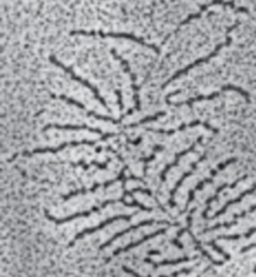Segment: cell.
Returning <instances> with one entry per match:
<instances>
[{"label":"cell","mask_w":256,"mask_h":277,"mask_svg":"<svg viewBox=\"0 0 256 277\" xmlns=\"http://www.w3.org/2000/svg\"><path fill=\"white\" fill-rule=\"evenodd\" d=\"M225 91H236L238 92V93H240L244 99L247 100V102H250V95L248 92L246 90H243L242 88H240V87H236V86H231V85H227V86H224V87H221V89L220 91H218V92H214V93H211L210 95H198L196 97H190V99H188L187 101L185 102H179V103H172L170 101V97L171 96H173L175 94H179L181 90H176L174 92H172V93H169L166 97V103L168 104V105H174V106H182V105H188V106H191L193 103H196V102H200V101H210V100H213L215 99V97H218L223 92Z\"/></svg>","instance_id":"6da1fadb"},{"label":"cell","mask_w":256,"mask_h":277,"mask_svg":"<svg viewBox=\"0 0 256 277\" xmlns=\"http://www.w3.org/2000/svg\"><path fill=\"white\" fill-rule=\"evenodd\" d=\"M239 24H240V22H236L234 25H231L230 27L227 28V32H226V42H225V43L219 44V45L216 46L215 49L211 52V53L208 54L207 56H203V57H201V59H198L197 61L191 63V64H189L188 66H186L184 69H181V71H179L178 73H175L172 77H171L169 80H167V82L162 85V88H166V87H167L170 83H172L173 80L178 79L180 76H182V75H184V74H186V73H188V72L190 71V69H192L193 67H196V66H198V65H200V64H202V63H206V62L210 61L211 59H213L214 56L218 55V53L221 50V48H224L225 46H228V45L231 44L232 39H231V37L229 36V34H230L232 31H234V30H236V28L239 26Z\"/></svg>","instance_id":"7a4b0ae2"},{"label":"cell","mask_w":256,"mask_h":277,"mask_svg":"<svg viewBox=\"0 0 256 277\" xmlns=\"http://www.w3.org/2000/svg\"><path fill=\"white\" fill-rule=\"evenodd\" d=\"M71 35H84V36H100V37H111V38H124V39H128V40H132V42L136 43V44H140L141 46H144V47L151 49L155 52H159V48L156 47L155 45H151V44H147L145 43L143 39H141L139 37H136L135 35H131V34H126V33H104L102 31H92V32H85V31H73L71 32Z\"/></svg>","instance_id":"3957f363"},{"label":"cell","mask_w":256,"mask_h":277,"mask_svg":"<svg viewBox=\"0 0 256 277\" xmlns=\"http://www.w3.org/2000/svg\"><path fill=\"white\" fill-rule=\"evenodd\" d=\"M124 201H126V200H124L123 196H122V198H120V199H110V200L104 201V203L102 204V205H100V206H95V207H93L91 210L83 211V212H78V213H73V215L68 216V217L63 218V219H58V218H55V217H52V216L50 215L48 210H44V216H45V218L48 219V220L54 222L55 224H63V223H66V222H70V221H72V220H75V219H77V218L90 217L91 215H92L93 212H98V211H100L101 209H103V208L107 207L108 205H110V204L124 203Z\"/></svg>","instance_id":"277c9868"},{"label":"cell","mask_w":256,"mask_h":277,"mask_svg":"<svg viewBox=\"0 0 256 277\" xmlns=\"http://www.w3.org/2000/svg\"><path fill=\"white\" fill-rule=\"evenodd\" d=\"M213 5H223V7H230L231 9H234L236 11H238V12H243V13H249V11L248 9L246 8H238L236 7V4L234 1H225V0H213V1L211 2H209L207 4H203L201 5L200 8H199V11L197 13L195 14H190L188 17H186V19L183 21V22H181V24L178 26V28L174 31V34L178 33L180 30H181V27L182 26H184V25H187L188 23H190L192 20H196V19H199V17H201V14L206 11L207 9L209 8H211L213 7Z\"/></svg>","instance_id":"5b68a950"},{"label":"cell","mask_w":256,"mask_h":277,"mask_svg":"<svg viewBox=\"0 0 256 277\" xmlns=\"http://www.w3.org/2000/svg\"><path fill=\"white\" fill-rule=\"evenodd\" d=\"M50 61L53 63L54 65H56V66H59V67H61L62 69H63V71H65L67 74H70L71 75V77L73 79V80H76V82H78V83H80L81 85H83L84 87H87V88H89L91 91L93 92V94H94V96H95V99L98 100L102 105H103L105 108H107L108 109V106H107V104H106V102H105V100L103 99V97L101 96V94H100V92H99V90L95 88L94 86H92L91 85L89 82H87V80H84V79H82V78H80L79 76H77V75L73 72V69L72 68H70V67H67V66H65L63 63H61L60 61H58L56 60V57L55 56H53V55H51L50 56Z\"/></svg>","instance_id":"8992f818"},{"label":"cell","mask_w":256,"mask_h":277,"mask_svg":"<svg viewBox=\"0 0 256 277\" xmlns=\"http://www.w3.org/2000/svg\"><path fill=\"white\" fill-rule=\"evenodd\" d=\"M131 219H132V216L131 215H119V216H115V217H111L110 219H106L105 221H103L102 223H100L99 225H96V227H93V228H88V229H84L82 230L80 233H78L76 235V237L73 238V240L71 242L70 246H73V244L78 240V239H80V238H83L85 235H89V234H93L95 232H98V231L102 230V229H104L105 227H107V225H110L111 224L112 222H116L118 220H124V221H130Z\"/></svg>","instance_id":"52a82bcc"},{"label":"cell","mask_w":256,"mask_h":277,"mask_svg":"<svg viewBox=\"0 0 256 277\" xmlns=\"http://www.w3.org/2000/svg\"><path fill=\"white\" fill-rule=\"evenodd\" d=\"M236 160H237L236 158H230V159H228V160H226L225 163H221V164H219L218 168H216V169H214V170H212V171H211V177H210V178H206V179H204V180H202V181L199 182V183L197 184V185H196V187H195V188H193V189H190V190H189V193H188V199H187V203H186V207H185L184 211H186L187 209H188V207H189L190 203H191V201L193 200V198H195V193L197 192V190H200V189H202V188H203V186L206 185V184H208V183H212V182H213V178H214L216 175H218V172H219V171L223 170L224 168H226V167L228 166V165H230V164H234Z\"/></svg>","instance_id":"ba28073f"},{"label":"cell","mask_w":256,"mask_h":277,"mask_svg":"<svg viewBox=\"0 0 256 277\" xmlns=\"http://www.w3.org/2000/svg\"><path fill=\"white\" fill-rule=\"evenodd\" d=\"M95 143H96V141H92V140H82V141H72V142H65V143H62L61 145H60V146H58V147L36 148V149H34V151H33V152H31V153L24 152V153H23V155H24V156H28V157H31V156L35 155V154H42V153H58V152H61L62 149L66 148L67 146H72V147L80 146V145H90V146H93Z\"/></svg>","instance_id":"9c48e42d"},{"label":"cell","mask_w":256,"mask_h":277,"mask_svg":"<svg viewBox=\"0 0 256 277\" xmlns=\"http://www.w3.org/2000/svg\"><path fill=\"white\" fill-rule=\"evenodd\" d=\"M111 52V54L112 56L115 57V59L117 61H119L122 64L123 68H124V71H126L129 75H130V78H131V82H132V84H131V87H132V89L134 91V101H135V109L136 111H141V100H140V95H139V91H140V88L138 86H136L135 84V80H136V77H135V75L132 73V71L130 69V66H129V63L123 59V57H121L120 55H119L116 50L115 49H111L110 50Z\"/></svg>","instance_id":"30bf717a"},{"label":"cell","mask_w":256,"mask_h":277,"mask_svg":"<svg viewBox=\"0 0 256 277\" xmlns=\"http://www.w3.org/2000/svg\"><path fill=\"white\" fill-rule=\"evenodd\" d=\"M207 158V153H204L200 158H199L197 161H195V163H192L191 164V166H190V170L189 171H187V172H185L183 176L181 177V179L180 180L178 181V183L175 184V186L172 188V190H171L170 192V200H169V204H170V207H172V208H174L175 206H176V203H175V200H174V197H175V194H176V192H178L179 190V188L181 187V185H182V183H183L187 178H188L189 176H191L192 173H193V171H195L196 169H197V166L201 163V161H203L204 159Z\"/></svg>","instance_id":"8fae6325"},{"label":"cell","mask_w":256,"mask_h":277,"mask_svg":"<svg viewBox=\"0 0 256 277\" xmlns=\"http://www.w3.org/2000/svg\"><path fill=\"white\" fill-rule=\"evenodd\" d=\"M203 126V127H206V128L208 130H211L212 132H214V134H218L219 130L218 129H215L213 128L212 126H210L209 124L207 123H201L200 120H195V121H192V123L190 124H183V125H181L179 128H176V129H172V130H162V129H150L148 128L147 129V131H151V132H157V134H163V135H174L175 132H178V131H183L185 130L186 128H189V127H196V126Z\"/></svg>","instance_id":"7c38bea8"},{"label":"cell","mask_w":256,"mask_h":277,"mask_svg":"<svg viewBox=\"0 0 256 277\" xmlns=\"http://www.w3.org/2000/svg\"><path fill=\"white\" fill-rule=\"evenodd\" d=\"M166 232H167V229H161V230L156 231V232H153V233H151V234H147V235L144 236L143 238H141V239L136 240V241H134V242H130V244L127 245L126 247L118 248L117 250H115V251L112 252V257H117V256L120 255L121 252H127V251H129L130 249H132V248L138 247V246L143 244V242H145V241H147V240H149V239H151V238H153V237H156V236L162 235V234H164Z\"/></svg>","instance_id":"4fadbf2b"},{"label":"cell","mask_w":256,"mask_h":277,"mask_svg":"<svg viewBox=\"0 0 256 277\" xmlns=\"http://www.w3.org/2000/svg\"><path fill=\"white\" fill-rule=\"evenodd\" d=\"M202 141V137H199L198 138V140L192 144L191 146H189L188 148L187 149H184V151H182V152H180V153H178V154H175V158H174V160L172 161V163L171 164H168L166 167H164V169L162 170V172H161V176H160V178H161V181L162 182H164L166 181V178H167V173L170 171V169L171 168H173V167H176L179 165V161H180V158L182 157V156H185V155H187L188 153H190V152H192L193 149H195V147H196V145L198 143H200Z\"/></svg>","instance_id":"5bb4252c"},{"label":"cell","mask_w":256,"mask_h":277,"mask_svg":"<svg viewBox=\"0 0 256 277\" xmlns=\"http://www.w3.org/2000/svg\"><path fill=\"white\" fill-rule=\"evenodd\" d=\"M153 223H155V220H144V221H141V222H140V223H138V224L132 225V227H129L128 229L123 230V231H121V232H119V233H117V234L113 235L110 239H108L107 241H105L104 244L100 247V250H103V249H105L106 247H108V246H110V244H112V242L115 241L116 239H118L119 237H121V236H123V235L128 234L129 232H131V231L138 230V229H140V228H142V227H147V225H151V224H153Z\"/></svg>","instance_id":"9a60e30c"},{"label":"cell","mask_w":256,"mask_h":277,"mask_svg":"<svg viewBox=\"0 0 256 277\" xmlns=\"http://www.w3.org/2000/svg\"><path fill=\"white\" fill-rule=\"evenodd\" d=\"M51 128H54V129H59V130H88L90 132H94V134H98L101 137L103 136L104 134L102 132V130L100 129H96V128H91L89 126H73V125H64V126H61V125H48L45 126L44 128L42 129V131H47Z\"/></svg>","instance_id":"2e32d148"},{"label":"cell","mask_w":256,"mask_h":277,"mask_svg":"<svg viewBox=\"0 0 256 277\" xmlns=\"http://www.w3.org/2000/svg\"><path fill=\"white\" fill-rule=\"evenodd\" d=\"M255 190H256V184H254V185H253L251 188H249V189H247V190H244L243 193L240 194V196H239V197H237V198H235V199H231V200H229V201H227V203L224 205V207L221 208L220 210H219L218 212H216L213 217L209 218V220H213V219L218 218V217H219V216H221V215H224V213L226 212V210L228 209V208H229L231 205L237 204V203H240V201H241L244 197H246L247 195H250V194L254 193Z\"/></svg>","instance_id":"e0dca14e"},{"label":"cell","mask_w":256,"mask_h":277,"mask_svg":"<svg viewBox=\"0 0 256 277\" xmlns=\"http://www.w3.org/2000/svg\"><path fill=\"white\" fill-rule=\"evenodd\" d=\"M193 259H196V257L192 258V259L189 258V257H183V258H179V259H175V260H163V261L157 263V262H153L151 259L146 258L144 261L151 264L152 268L157 270L159 267H163V265H176V264H180V263H183V262H188V261H190V260H193Z\"/></svg>","instance_id":"ac0fdd59"},{"label":"cell","mask_w":256,"mask_h":277,"mask_svg":"<svg viewBox=\"0 0 256 277\" xmlns=\"http://www.w3.org/2000/svg\"><path fill=\"white\" fill-rule=\"evenodd\" d=\"M229 186H230V185H228V184H227V183H224L223 185H220L218 189H216L215 194H214L213 196H211V197H210V198L207 200V203H206V205H207V209L202 212V217H203V219H206V220L208 219V212H209L210 209H211V204L213 203V201L219 199V193L221 192V190L225 189L226 187H229Z\"/></svg>","instance_id":"d6986e66"},{"label":"cell","mask_w":256,"mask_h":277,"mask_svg":"<svg viewBox=\"0 0 256 277\" xmlns=\"http://www.w3.org/2000/svg\"><path fill=\"white\" fill-rule=\"evenodd\" d=\"M84 111L87 112V115H88V116H92V117H94V118H96V119H100V120L110 121V123H112V124H120L121 121H122V119H123V117L128 116V114H126V115H121L120 118H119V119H115V118L110 117V116H103V115L96 114V113H95V112H93V111H88L87 108H85Z\"/></svg>","instance_id":"ffe728a7"},{"label":"cell","mask_w":256,"mask_h":277,"mask_svg":"<svg viewBox=\"0 0 256 277\" xmlns=\"http://www.w3.org/2000/svg\"><path fill=\"white\" fill-rule=\"evenodd\" d=\"M166 115V113L164 112H158L157 114L155 115H152V116H147L143 119H141L140 121H138V123H134V124H130L127 126V128H134V127H138L139 125H143V124H146V123H150V121H155L157 120L159 117H162Z\"/></svg>","instance_id":"44dd1931"},{"label":"cell","mask_w":256,"mask_h":277,"mask_svg":"<svg viewBox=\"0 0 256 277\" xmlns=\"http://www.w3.org/2000/svg\"><path fill=\"white\" fill-rule=\"evenodd\" d=\"M108 163H110V160H108L107 163H105V164H100V163H96L95 160H92V161H91V164H90V165H87V164L84 163V160H80L78 164H73V166H82V167H83V169H88L90 166H95L96 168H99V169H101V170H105V169H107V165H108Z\"/></svg>","instance_id":"7402d4cb"},{"label":"cell","mask_w":256,"mask_h":277,"mask_svg":"<svg viewBox=\"0 0 256 277\" xmlns=\"http://www.w3.org/2000/svg\"><path fill=\"white\" fill-rule=\"evenodd\" d=\"M196 249H197L198 251H200V252H201V255L206 257L207 259H209V260H210V262H212L213 264H215V265H221V264H224L223 261H216V260H214V259L212 258V256H210V253H209L208 251H206V250L203 249V248L201 247V245H196Z\"/></svg>","instance_id":"603a6c76"},{"label":"cell","mask_w":256,"mask_h":277,"mask_svg":"<svg viewBox=\"0 0 256 277\" xmlns=\"http://www.w3.org/2000/svg\"><path fill=\"white\" fill-rule=\"evenodd\" d=\"M185 232H187V228L186 229H181L178 232V234H176V237L172 240V244L175 245V247H178L179 249H181V250L184 249V245L180 241V238H181V236L183 235Z\"/></svg>","instance_id":"cb8c5ba5"},{"label":"cell","mask_w":256,"mask_h":277,"mask_svg":"<svg viewBox=\"0 0 256 277\" xmlns=\"http://www.w3.org/2000/svg\"><path fill=\"white\" fill-rule=\"evenodd\" d=\"M209 245H210V246H211V247L213 248V249H214V250H215L216 252H219V255H221V256H223V257L225 258V260H229V259H230V256L228 255V253H227V252H225V251H224L223 249H221V248H220V247H219L218 245H216V244H215V240H211V241H210V242H209Z\"/></svg>","instance_id":"d4e9b609"},{"label":"cell","mask_w":256,"mask_h":277,"mask_svg":"<svg viewBox=\"0 0 256 277\" xmlns=\"http://www.w3.org/2000/svg\"><path fill=\"white\" fill-rule=\"evenodd\" d=\"M191 270L192 269H182V270L178 271V272H174L171 275H168V276L167 275H160L159 277H178L181 274H188L189 272H191Z\"/></svg>","instance_id":"484cf974"},{"label":"cell","mask_w":256,"mask_h":277,"mask_svg":"<svg viewBox=\"0 0 256 277\" xmlns=\"http://www.w3.org/2000/svg\"><path fill=\"white\" fill-rule=\"evenodd\" d=\"M115 93L118 97V105H119V108H120V111H122L123 109V102H122V94H121V91L120 90H116L115 91Z\"/></svg>","instance_id":"4316f807"},{"label":"cell","mask_w":256,"mask_h":277,"mask_svg":"<svg viewBox=\"0 0 256 277\" xmlns=\"http://www.w3.org/2000/svg\"><path fill=\"white\" fill-rule=\"evenodd\" d=\"M122 270L124 271V272H127V273H129V274H131V275H133L134 277H142V276H140L138 273L136 272H134L133 270H131V269H129L128 267H122ZM147 277H151L150 275L149 276H147Z\"/></svg>","instance_id":"83f0119b"},{"label":"cell","mask_w":256,"mask_h":277,"mask_svg":"<svg viewBox=\"0 0 256 277\" xmlns=\"http://www.w3.org/2000/svg\"><path fill=\"white\" fill-rule=\"evenodd\" d=\"M252 248H256V244H251V245H249V246H247V247L242 248L241 252H242V253H243V252H247V251H249L250 249H252ZM254 273L256 274V267H255V269H254Z\"/></svg>","instance_id":"f1b7e54d"},{"label":"cell","mask_w":256,"mask_h":277,"mask_svg":"<svg viewBox=\"0 0 256 277\" xmlns=\"http://www.w3.org/2000/svg\"><path fill=\"white\" fill-rule=\"evenodd\" d=\"M142 140H143V138H142L141 137L138 138V140H135V141H131L130 138H128V142L129 143H131V144H133V145H139V144L142 142Z\"/></svg>","instance_id":"f546056e"},{"label":"cell","mask_w":256,"mask_h":277,"mask_svg":"<svg viewBox=\"0 0 256 277\" xmlns=\"http://www.w3.org/2000/svg\"><path fill=\"white\" fill-rule=\"evenodd\" d=\"M147 255L148 256H152V255H158V256H160L161 255V252L159 251V250H150L147 252Z\"/></svg>","instance_id":"4dcf8cb0"},{"label":"cell","mask_w":256,"mask_h":277,"mask_svg":"<svg viewBox=\"0 0 256 277\" xmlns=\"http://www.w3.org/2000/svg\"><path fill=\"white\" fill-rule=\"evenodd\" d=\"M255 210H256V205L252 206L251 208H250V209H249L248 211H246V215H247V213H252V212H254Z\"/></svg>","instance_id":"1f68e13d"}]
</instances>
